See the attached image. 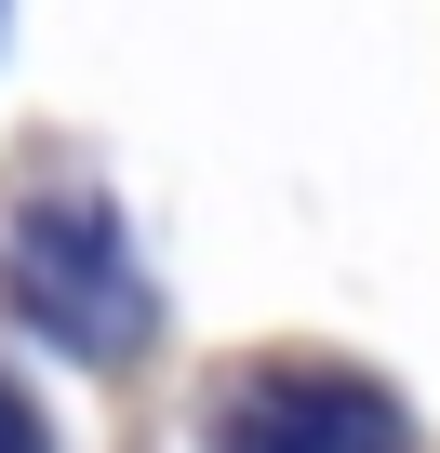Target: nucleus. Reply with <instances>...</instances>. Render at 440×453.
<instances>
[{"label":"nucleus","mask_w":440,"mask_h":453,"mask_svg":"<svg viewBox=\"0 0 440 453\" xmlns=\"http://www.w3.org/2000/svg\"><path fill=\"white\" fill-rule=\"evenodd\" d=\"M0 294H14L67 360H134V347H147V267L120 254V213H107L94 187H67V200H27V213H14Z\"/></svg>","instance_id":"obj_1"},{"label":"nucleus","mask_w":440,"mask_h":453,"mask_svg":"<svg viewBox=\"0 0 440 453\" xmlns=\"http://www.w3.org/2000/svg\"><path fill=\"white\" fill-rule=\"evenodd\" d=\"M213 453H413V440L347 373H254L213 400Z\"/></svg>","instance_id":"obj_2"},{"label":"nucleus","mask_w":440,"mask_h":453,"mask_svg":"<svg viewBox=\"0 0 440 453\" xmlns=\"http://www.w3.org/2000/svg\"><path fill=\"white\" fill-rule=\"evenodd\" d=\"M0 453H54V440H41V413H27L14 387H0Z\"/></svg>","instance_id":"obj_3"}]
</instances>
